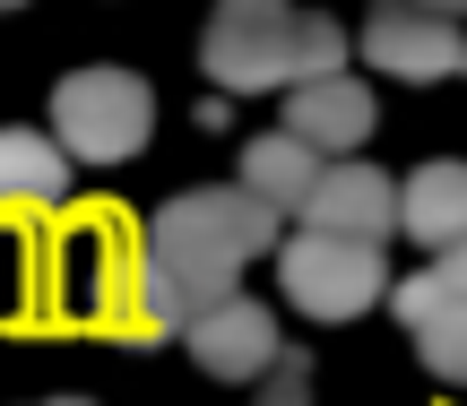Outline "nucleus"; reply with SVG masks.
I'll return each instance as SVG.
<instances>
[{
  "label": "nucleus",
  "mask_w": 467,
  "mask_h": 406,
  "mask_svg": "<svg viewBox=\"0 0 467 406\" xmlns=\"http://www.w3.org/2000/svg\"><path fill=\"white\" fill-rule=\"evenodd\" d=\"M277 286L303 320H364L381 303L389 269H381V242H355L329 234V225H303V234H277Z\"/></svg>",
  "instance_id": "obj_3"
},
{
  "label": "nucleus",
  "mask_w": 467,
  "mask_h": 406,
  "mask_svg": "<svg viewBox=\"0 0 467 406\" xmlns=\"http://www.w3.org/2000/svg\"><path fill=\"white\" fill-rule=\"evenodd\" d=\"M433 277H441L451 294H467V234H451V242L433 251Z\"/></svg>",
  "instance_id": "obj_17"
},
{
  "label": "nucleus",
  "mask_w": 467,
  "mask_h": 406,
  "mask_svg": "<svg viewBox=\"0 0 467 406\" xmlns=\"http://www.w3.org/2000/svg\"><path fill=\"white\" fill-rule=\"evenodd\" d=\"M320 182V147H303L295 130H268V138H243V190L268 199L277 217H295L303 190Z\"/></svg>",
  "instance_id": "obj_12"
},
{
  "label": "nucleus",
  "mask_w": 467,
  "mask_h": 406,
  "mask_svg": "<svg viewBox=\"0 0 467 406\" xmlns=\"http://www.w3.org/2000/svg\"><path fill=\"white\" fill-rule=\"evenodd\" d=\"M416 9H433V17H467V0H416Z\"/></svg>",
  "instance_id": "obj_18"
},
{
  "label": "nucleus",
  "mask_w": 467,
  "mask_h": 406,
  "mask_svg": "<svg viewBox=\"0 0 467 406\" xmlns=\"http://www.w3.org/2000/svg\"><path fill=\"white\" fill-rule=\"evenodd\" d=\"M69 156L52 130H0V208H61Z\"/></svg>",
  "instance_id": "obj_11"
},
{
  "label": "nucleus",
  "mask_w": 467,
  "mask_h": 406,
  "mask_svg": "<svg viewBox=\"0 0 467 406\" xmlns=\"http://www.w3.org/2000/svg\"><path fill=\"white\" fill-rule=\"evenodd\" d=\"M285 130L320 156H347L372 138V86L329 69V78H285Z\"/></svg>",
  "instance_id": "obj_8"
},
{
  "label": "nucleus",
  "mask_w": 467,
  "mask_h": 406,
  "mask_svg": "<svg viewBox=\"0 0 467 406\" xmlns=\"http://www.w3.org/2000/svg\"><path fill=\"white\" fill-rule=\"evenodd\" d=\"M416 355L433 381H451V390H467V294H451L441 311H424L416 320Z\"/></svg>",
  "instance_id": "obj_13"
},
{
  "label": "nucleus",
  "mask_w": 467,
  "mask_h": 406,
  "mask_svg": "<svg viewBox=\"0 0 467 406\" xmlns=\"http://www.w3.org/2000/svg\"><path fill=\"white\" fill-rule=\"evenodd\" d=\"M0 9H26V0H0Z\"/></svg>",
  "instance_id": "obj_20"
},
{
  "label": "nucleus",
  "mask_w": 467,
  "mask_h": 406,
  "mask_svg": "<svg viewBox=\"0 0 467 406\" xmlns=\"http://www.w3.org/2000/svg\"><path fill=\"white\" fill-rule=\"evenodd\" d=\"M139 311H130V338H182L217 294H234V277L217 269H191V259H165V251H139V277H130Z\"/></svg>",
  "instance_id": "obj_9"
},
{
  "label": "nucleus",
  "mask_w": 467,
  "mask_h": 406,
  "mask_svg": "<svg viewBox=\"0 0 467 406\" xmlns=\"http://www.w3.org/2000/svg\"><path fill=\"white\" fill-rule=\"evenodd\" d=\"M295 217L329 225V234H355V242H389L399 234V182L381 165H355V156H320V182L303 190Z\"/></svg>",
  "instance_id": "obj_7"
},
{
  "label": "nucleus",
  "mask_w": 467,
  "mask_h": 406,
  "mask_svg": "<svg viewBox=\"0 0 467 406\" xmlns=\"http://www.w3.org/2000/svg\"><path fill=\"white\" fill-rule=\"evenodd\" d=\"M260 406H312V355H268L260 363Z\"/></svg>",
  "instance_id": "obj_15"
},
{
  "label": "nucleus",
  "mask_w": 467,
  "mask_h": 406,
  "mask_svg": "<svg viewBox=\"0 0 467 406\" xmlns=\"http://www.w3.org/2000/svg\"><path fill=\"white\" fill-rule=\"evenodd\" d=\"M156 130V96L148 78H130V69H69L61 86H52V138H61V156H78V165H130L139 147H148Z\"/></svg>",
  "instance_id": "obj_2"
},
{
  "label": "nucleus",
  "mask_w": 467,
  "mask_h": 406,
  "mask_svg": "<svg viewBox=\"0 0 467 406\" xmlns=\"http://www.w3.org/2000/svg\"><path fill=\"white\" fill-rule=\"evenodd\" d=\"M329 69H347V26H337V17H295L285 78H329Z\"/></svg>",
  "instance_id": "obj_14"
},
{
  "label": "nucleus",
  "mask_w": 467,
  "mask_h": 406,
  "mask_svg": "<svg viewBox=\"0 0 467 406\" xmlns=\"http://www.w3.org/2000/svg\"><path fill=\"white\" fill-rule=\"evenodd\" d=\"M459 44H467L459 17H433L416 0H372V17H364V61L381 78H451Z\"/></svg>",
  "instance_id": "obj_6"
},
{
  "label": "nucleus",
  "mask_w": 467,
  "mask_h": 406,
  "mask_svg": "<svg viewBox=\"0 0 467 406\" xmlns=\"http://www.w3.org/2000/svg\"><path fill=\"white\" fill-rule=\"evenodd\" d=\"M459 69H467V44H459Z\"/></svg>",
  "instance_id": "obj_21"
},
{
  "label": "nucleus",
  "mask_w": 467,
  "mask_h": 406,
  "mask_svg": "<svg viewBox=\"0 0 467 406\" xmlns=\"http://www.w3.org/2000/svg\"><path fill=\"white\" fill-rule=\"evenodd\" d=\"M285 52H295V9L285 0H217L200 35V69L217 96H268L285 86Z\"/></svg>",
  "instance_id": "obj_4"
},
{
  "label": "nucleus",
  "mask_w": 467,
  "mask_h": 406,
  "mask_svg": "<svg viewBox=\"0 0 467 406\" xmlns=\"http://www.w3.org/2000/svg\"><path fill=\"white\" fill-rule=\"evenodd\" d=\"M381 294H389V303H399V320H407V329H416L424 311H441V303H451V286H441L433 269H424V277H389Z\"/></svg>",
  "instance_id": "obj_16"
},
{
  "label": "nucleus",
  "mask_w": 467,
  "mask_h": 406,
  "mask_svg": "<svg viewBox=\"0 0 467 406\" xmlns=\"http://www.w3.org/2000/svg\"><path fill=\"white\" fill-rule=\"evenodd\" d=\"M182 346H191V363H200L208 381L251 390V381H260V363L277 355L285 338H277V311H268V303H251V294H217V303L182 329Z\"/></svg>",
  "instance_id": "obj_5"
},
{
  "label": "nucleus",
  "mask_w": 467,
  "mask_h": 406,
  "mask_svg": "<svg viewBox=\"0 0 467 406\" xmlns=\"http://www.w3.org/2000/svg\"><path fill=\"white\" fill-rule=\"evenodd\" d=\"M399 234H416L424 251H441L451 234H467V165L459 156H433L399 182Z\"/></svg>",
  "instance_id": "obj_10"
},
{
  "label": "nucleus",
  "mask_w": 467,
  "mask_h": 406,
  "mask_svg": "<svg viewBox=\"0 0 467 406\" xmlns=\"http://www.w3.org/2000/svg\"><path fill=\"white\" fill-rule=\"evenodd\" d=\"M44 406H96V398H44Z\"/></svg>",
  "instance_id": "obj_19"
},
{
  "label": "nucleus",
  "mask_w": 467,
  "mask_h": 406,
  "mask_svg": "<svg viewBox=\"0 0 467 406\" xmlns=\"http://www.w3.org/2000/svg\"><path fill=\"white\" fill-rule=\"evenodd\" d=\"M277 208L268 199H251L243 182H200V190H173L165 208L148 217V251H165V259H191V269H251V259H268L277 251Z\"/></svg>",
  "instance_id": "obj_1"
}]
</instances>
